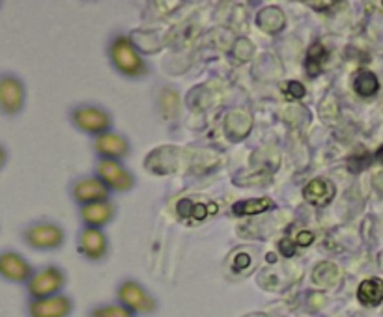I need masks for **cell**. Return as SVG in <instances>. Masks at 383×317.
Listing matches in <instances>:
<instances>
[{
    "instance_id": "cell-1",
    "label": "cell",
    "mask_w": 383,
    "mask_h": 317,
    "mask_svg": "<svg viewBox=\"0 0 383 317\" xmlns=\"http://www.w3.org/2000/svg\"><path fill=\"white\" fill-rule=\"evenodd\" d=\"M21 239L32 250H54L64 243V230L52 220H34L21 230Z\"/></svg>"
},
{
    "instance_id": "cell-2",
    "label": "cell",
    "mask_w": 383,
    "mask_h": 317,
    "mask_svg": "<svg viewBox=\"0 0 383 317\" xmlns=\"http://www.w3.org/2000/svg\"><path fill=\"white\" fill-rule=\"evenodd\" d=\"M26 86L13 72H0V116L17 118L25 110Z\"/></svg>"
},
{
    "instance_id": "cell-3",
    "label": "cell",
    "mask_w": 383,
    "mask_h": 317,
    "mask_svg": "<svg viewBox=\"0 0 383 317\" xmlns=\"http://www.w3.org/2000/svg\"><path fill=\"white\" fill-rule=\"evenodd\" d=\"M111 60L112 64L116 65V69L120 73H124L127 77H143L148 73V67L144 64L143 56L136 52V49L133 47L130 39L120 36V38H114V41L111 43Z\"/></svg>"
},
{
    "instance_id": "cell-4",
    "label": "cell",
    "mask_w": 383,
    "mask_h": 317,
    "mask_svg": "<svg viewBox=\"0 0 383 317\" xmlns=\"http://www.w3.org/2000/svg\"><path fill=\"white\" fill-rule=\"evenodd\" d=\"M64 282V272L60 271L59 267L45 265L32 272L30 280L25 284L26 293L30 295V298L52 297V295H59Z\"/></svg>"
},
{
    "instance_id": "cell-5",
    "label": "cell",
    "mask_w": 383,
    "mask_h": 317,
    "mask_svg": "<svg viewBox=\"0 0 383 317\" xmlns=\"http://www.w3.org/2000/svg\"><path fill=\"white\" fill-rule=\"evenodd\" d=\"M32 265L15 248H0V278L10 284H26L32 276Z\"/></svg>"
},
{
    "instance_id": "cell-6",
    "label": "cell",
    "mask_w": 383,
    "mask_h": 317,
    "mask_svg": "<svg viewBox=\"0 0 383 317\" xmlns=\"http://www.w3.org/2000/svg\"><path fill=\"white\" fill-rule=\"evenodd\" d=\"M72 311V300L65 295L30 298L26 305L28 317H68Z\"/></svg>"
},
{
    "instance_id": "cell-7",
    "label": "cell",
    "mask_w": 383,
    "mask_h": 317,
    "mask_svg": "<svg viewBox=\"0 0 383 317\" xmlns=\"http://www.w3.org/2000/svg\"><path fill=\"white\" fill-rule=\"evenodd\" d=\"M72 122L75 127L86 133H107L111 125V118L105 110L98 107H79L72 112Z\"/></svg>"
},
{
    "instance_id": "cell-8",
    "label": "cell",
    "mask_w": 383,
    "mask_h": 317,
    "mask_svg": "<svg viewBox=\"0 0 383 317\" xmlns=\"http://www.w3.org/2000/svg\"><path fill=\"white\" fill-rule=\"evenodd\" d=\"M98 175L107 187L120 190V193L130 190L133 187V177H131L130 172L120 162L112 161V159H103V161L99 162Z\"/></svg>"
},
{
    "instance_id": "cell-9",
    "label": "cell",
    "mask_w": 383,
    "mask_h": 317,
    "mask_svg": "<svg viewBox=\"0 0 383 317\" xmlns=\"http://www.w3.org/2000/svg\"><path fill=\"white\" fill-rule=\"evenodd\" d=\"M118 297L124 303L125 308L131 311H152L156 308L154 298L144 292L143 285L136 284V282H131V280H127V282L120 285Z\"/></svg>"
},
{
    "instance_id": "cell-10",
    "label": "cell",
    "mask_w": 383,
    "mask_h": 317,
    "mask_svg": "<svg viewBox=\"0 0 383 317\" xmlns=\"http://www.w3.org/2000/svg\"><path fill=\"white\" fill-rule=\"evenodd\" d=\"M73 198L79 201V204H94V201H101L107 198L109 195V187L105 185L101 179L98 177H83L79 182L73 183Z\"/></svg>"
},
{
    "instance_id": "cell-11",
    "label": "cell",
    "mask_w": 383,
    "mask_h": 317,
    "mask_svg": "<svg viewBox=\"0 0 383 317\" xmlns=\"http://www.w3.org/2000/svg\"><path fill=\"white\" fill-rule=\"evenodd\" d=\"M79 252L88 259H101L107 254V237L99 228H86L79 237Z\"/></svg>"
},
{
    "instance_id": "cell-12",
    "label": "cell",
    "mask_w": 383,
    "mask_h": 317,
    "mask_svg": "<svg viewBox=\"0 0 383 317\" xmlns=\"http://www.w3.org/2000/svg\"><path fill=\"white\" fill-rule=\"evenodd\" d=\"M335 195H337L335 183L331 179H325V177H316V179L307 183L305 188H303L305 200L312 206H318V208L327 206L335 198Z\"/></svg>"
},
{
    "instance_id": "cell-13",
    "label": "cell",
    "mask_w": 383,
    "mask_h": 317,
    "mask_svg": "<svg viewBox=\"0 0 383 317\" xmlns=\"http://www.w3.org/2000/svg\"><path fill=\"white\" fill-rule=\"evenodd\" d=\"M96 149L103 157H111V159H120V157L127 155L130 146L125 142V138L114 133H101L96 138Z\"/></svg>"
},
{
    "instance_id": "cell-14",
    "label": "cell",
    "mask_w": 383,
    "mask_h": 317,
    "mask_svg": "<svg viewBox=\"0 0 383 317\" xmlns=\"http://www.w3.org/2000/svg\"><path fill=\"white\" fill-rule=\"evenodd\" d=\"M114 215V208L112 204H109L107 200L94 201V204H86L81 209V217L85 220L86 224H90L92 228H99L107 224Z\"/></svg>"
},
{
    "instance_id": "cell-15",
    "label": "cell",
    "mask_w": 383,
    "mask_h": 317,
    "mask_svg": "<svg viewBox=\"0 0 383 317\" xmlns=\"http://www.w3.org/2000/svg\"><path fill=\"white\" fill-rule=\"evenodd\" d=\"M253 127V120L247 112L243 110H232L225 120V131L232 140H241L249 135V131Z\"/></svg>"
},
{
    "instance_id": "cell-16",
    "label": "cell",
    "mask_w": 383,
    "mask_h": 317,
    "mask_svg": "<svg viewBox=\"0 0 383 317\" xmlns=\"http://www.w3.org/2000/svg\"><path fill=\"white\" fill-rule=\"evenodd\" d=\"M256 25H258L260 30H264V32L277 34L284 28L286 17L284 13H282V10H279V8H264V10L256 15Z\"/></svg>"
},
{
    "instance_id": "cell-17",
    "label": "cell",
    "mask_w": 383,
    "mask_h": 317,
    "mask_svg": "<svg viewBox=\"0 0 383 317\" xmlns=\"http://www.w3.org/2000/svg\"><path fill=\"white\" fill-rule=\"evenodd\" d=\"M178 215L182 219H193V220H204L208 219L209 215L217 213V206L215 204H196L191 200H182L176 208Z\"/></svg>"
},
{
    "instance_id": "cell-18",
    "label": "cell",
    "mask_w": 383,
    "mask_h": 317,
    "mask_svg": "<svg viewBox=\"0 0 383 317\" xmlns=\"http://www.w3.org/2000/svg\"><path fill=\"white\" fill-rule=\"evenodd\" d=\"M359 300L364 306H377L383 300V280L369 278L361 282L358 289Z\"/></svg>"
},
{
    "instance_id": "cell-19",
    "label": "cell",
    "mask_w": 383,
    "mask_h": 317,
    "mask_svg": "<svg viewBox=\"0 0 383 317\" xmlns=\"http://www.w3.org/2000/svg\"><path fill=\"white\" fill-rule=\"evenodd\" d=\"M325 60H327V51H325V47L316 41V43H312L311 49H309V54H307V73L311 75V77H316L320 72H322V67H324Z\"/></svg>"
},
{
    "instance_id": "cell-20",
    "label": "cell",
    "mask_w": 383,
    "mask_h": 317,
    "mask_svg": "<svg viewBox=\"0 0 383 317\" xmlns=\"http://www.w3.org/2000/svg\"><path fill=\"white\" fill-rule=\"evenodd\" d=\"M353 88L361 98H372L380 90V83H377V77L372 72H361L355 77Z\"/></svg>"
},
{
    "instance_id": "cell-21",
    "label": "cell",
    "mask_w": 383,
    "mask_h": 317,
    "mask_svg": "<svg viewBox=\"0 0 383 317\" xmlns=\"http://www.w3.org/2000/svg\"><path fill=\"white\" fill-rule=\"evenodd\" d=\"M273 201L269 198H253V200H243L240 204H236L232 211L236 215H260L267 211V209H271Z\"/></svg>"
},
{
    "instance_id": "cell-22",
    "label": "cell",
    "mask_w": 383,
    "mask_h": 317,
    "mask_svg": "<svg viewBox=\"0 0 383 317\" xmlns=\"http://www.w3.org/2000/svg\"><path fill=\"white\" fill-rule=\"evenodd\" d=\"M338 278V269L335 263H320L316 265V269L312 271V280L320 285H331L335 280Z\"/></svg>"
},
{
    "instance_id": "cell-23",
    "label": "cell",
    "mask_w": 383,
    "mask_h": 317,
    "mask_svg": "<svg viewBox=\"0 0 383 317\" xmlns=\"http://www.w3.org/2000/svg\"><path fill=\"white\" fill-rule=\"evenodd\" d=\"M92 317H133L125 306H101L92 311Z\"/></svg>"
},
{
    "instance_id": "cell-24",
    "label": "cell",
    "mask_w": 383,
    "mask_h": 317,
    "mask_svg": "<svg viewBox=\"0 0 383 317\" xmlns=\"http://www.w3.org/2000/svg\"><path fill=\"white\" fill-rule=\"evenodd\" d=\"M282 94L286 96L288 101H296V99H303L305 98V86L298 83V80H288L284 86H282Z\"/></svg>"
},
{
    "instance_id": "cell-25",
    "label": "cell",
    "mask_w": 383,
    "mask_h": 317,
    "mask_svg": "<svg viewBox=\"0 0 383 317\" xmlns=\"http://www.w3.org/2000/svg\"><path fill=\"white\" fill-rule=\"evenodd\" d=\"M253 52H254V47L247 38H241V39H238V41H236L234 56L240 60V62H247V60H251Z\"/></svg>"
},
{
    "instance_id": "cell-26",
    "label": "cell",
    "mask_w": 383,
    "mask_h": 317,
    "mask_svg": "<svg viewBox=\"0 0 383 317\" xmlns=\"http://www.w3.org/2000/svg\"><path fill=\"white\" fill-rule=\"evenodd\" d=\"M161 109L165 110L167 116H174L178 110V96L172 90H165L161 94Z\"/></svg>"
},
{
    "instance_id": "cell-27",
    "label": "cell",
    "mask_w": 383,
    "mask_h": 317,
    "mask_svg": "<svg viewBox=\"0 0 383 317\" xmlns=\"http://www.w3.org/2000/svg\"><path fill=\"white\" fill-rule=\"evenodd\" d=\"M279 248H280V254L286 256V258H292L293 254H296V243H292L290 239L280 241Z\"/></svg>"
},
{
    "instance_id": "cell-28",
    "label": "cell",
    "mask_w": 383,
    "mask_h": 317,
    "mask_svg": "<svg viewBox=\"0 0 383 317\" xmlns=\"http://www.w3.org/2000/svg\"><path fill=\"white\" fill-rule=\"evenodd\" d=\"M312 241H314V233L312 232H301L298 233V237H296V245L298 246H309L312 245Z\"/></svg>"
},
{
    "instance_id": "cell-29",
    "label": "cell",
    "mask_w": 383,
    "mask_h": 317,
    "mask_svg": "<svg viewBox=\"0 0 383 317\" xmlns=\"http://www.w3.org/2000/svg\"><path fill=\"white\" fill-rule=\"evenodd\" d=\"M8 161H10V151H8L6 144L0 140V172L6 168Z\"/></svg>"
},
{
    "instance_id": "cell-30",
    "label": "cell",
    "mask_w": 383,
    "mask_h": 317,
    "mask_svg": "<svg viewBox=\"0 0 383 317\" xmlns=\"http://www.w3.org/2000/svg\"><path fill=\"white\" fill-rule=\"evenodd\" d=\"M249 263H251V258H249L247 254H240V256H236L234 269H236V271H241V269L249 267Z\"/></svg>"
},
{
    "instance_id": "cell-31",
    "label": "cell",
    "mask_w": 383,
    "mask_h": 317,
    "mask_svg": "<svg viewBox=\"0 0 383 317\" xmlns=\"http://www.w3.org/2000/svg\"><path fill=\"white\" fill-rule=\"evenodd\" d=\"M377 159H380V162L383 164V146L380 149H377Z\"/></svg>"
}]
</instances>
